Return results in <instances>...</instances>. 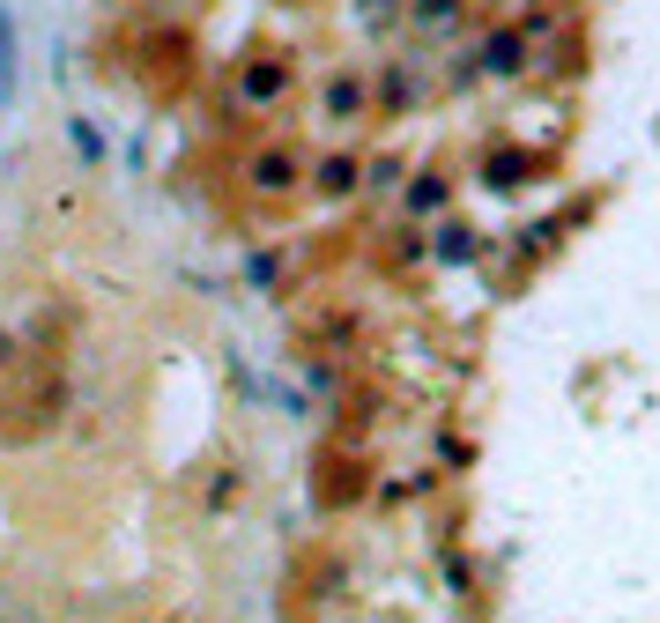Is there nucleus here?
Returning <instances> with one entry per match:
<instances>
[{"mask_svg": "<svg viewBox=\"0 0 660 623\" xmlns=\"http://www.w3.org/2000/svg\"><path fill=\"white\" fill-rule=\"evenodd\" d=\"M23 97V30H16V8L0 0V104Z\"/></svg>", "mask_w": 660, "mask_h": 623, "instance_id": "1", "label": "nucleus"}]
</instances>
